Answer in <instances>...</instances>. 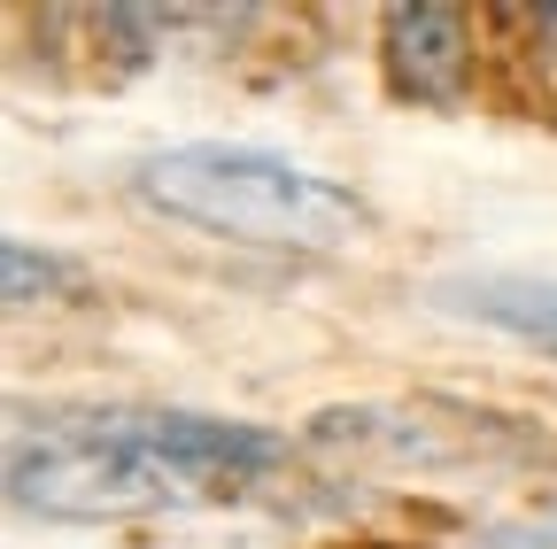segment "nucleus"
Here are the masks:
<instances>
[{"label":"nucleus","mask_w":557,"mask_h":549,"mask_svg":"<svg viewBox=\"0 0 557 549\" xmlns=\"http://www.w3.org/2000/svg\"><path fill=\"white\" fill-rule=\"evenodd\" d=\"M139 194L163 217L256 248H348L364 233V201L263 148H163L139 163Z\"/></svg>","instance_id":"nucleus-1"},{"label":"nucleus","mask_w":557,"mask_h":549,"mask_svg":"<svg viewBox=\"0 0 557 549\" xmlns=\"http://www.w3.org/2000/svg\"><path fill=\"white\" fill-rule=\"evenodd\" d=\"M9 496L47 519H132V511H178L201 488L156 457L139 419H47L9 441Z\"/></svg>","instance_id":"nucleus-2"},{"label":"nucleus","mask_w":557,"mask_h":549,"mask_svg":"<svg viewBox=\"0 0 557 549\" xmlns=\"http://www.w3.org/2000/svg\"><path fill=\"white\" fill-rule=\"evenodd\" d=\"M139 434L156 441V457H171L201 496H233L248 479L287 464V441L248 426V419H201V410H139Z\"/></svg>","instance_id":"nucleus-3"},{"label":"nucleus","mask_w":557,"mask_h":549,"mask_svg":"<svg viewBox=\"0 0 557 549\" xmlns=\"http://www.w3.org/2000/svg\"><path fill=\"white\" fill-rule=\"evenodd\" d=\"M387 71L395 93L449 109L472 78V24L465 9H395L387 16Z\"/></svg>","instance_id":"nucleus-4"},{"label":"nucleus","mask_w":557,"mask_h":549,"mask_svg":"<svg viewBox=\"0 0 557 549\" xmlns=\"http://www.w3.org/2000/svg\"><path fill=\"white\" fill-rule=\"evenodd\" d=\"M434 302L557 357V279H534V271H457V279L434 287Z\"/></svg>","instance_id":"nucleus-5"},{"label":"nucleus","mask_w":557,"mask_h":549,"mask_svg":"<svg viewBox=\"0 0 557 549\" xmlns=\"http://www.w3.org/2000/svg\"><path fill=\"white\" fill-rule=\"evenodd\" d=\"M32 287H70V263L54 255H32V240H9V302H32Z\"/></svg>","instance_id":"nucleus-6"}]
</instances>
